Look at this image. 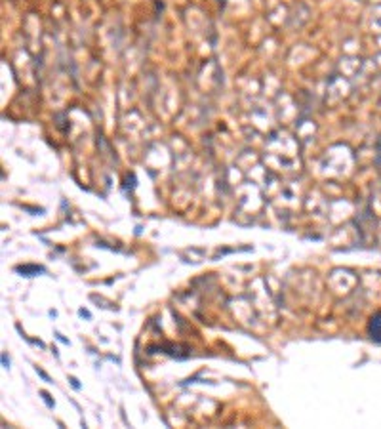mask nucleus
<instances>
[{"label":"nucleus","mask_w":381,"mask_h":429,"mask_svg":"<svg viewBox=\"0 0 381 429\" xmlns=\"http://www.w3.org/2000/svg\"><path fill=\"white\" fill-rule=\"evenodd\" d=\"M368 334L374 342L381 343V311L372 315V319L368 322Z\"/></svg>","instance_id":"f257e3e1"}]
</instances>
